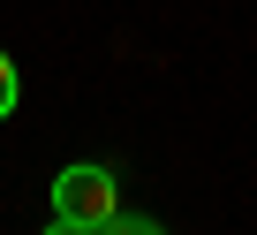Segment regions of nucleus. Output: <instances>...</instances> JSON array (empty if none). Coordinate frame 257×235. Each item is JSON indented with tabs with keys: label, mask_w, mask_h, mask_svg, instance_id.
I'll use <instances>...</instances> for the list:
<instances>
[{
	"label": "nucleus",
	"mask_w": 257,
	"mask_h": 235,
	"mask_svg": "<svg viewBox=\"0 0 257 235\" xmlns=\"http://www.w3.org/2000/svg\"><path fill=\"white\" fill-rule=\"evenodd\" d=\"M121 212V182H113V167H61L53 175V220H76V227H106Z\"/></svg>",
	"instance_id": "1"
},
{
	"label": "nucleus",
	"mask_w": 257,
	"mask_h": 235,
	"mask_svg": "<svg viewBox=\"0 0 257 235\" xmlns=\"http://www.w3.org/2000/svg\"><path fill=\"white\" fill-rule=\"evenodd\" d=\"M98 235H167V227H159L152 212H113V220H106Z\"/></svg>",
	"instance_id": "2"
},
{
	"label": "nucleus",
	"mask_w": 257,
	"mask_h": 235,
	"mask_svg": "<svg viewBox=\"0 0 257 235\" xmlns=\"http://www.w3.org/2000/svg\"><path fill=\"white\" fill-rule=\"evenodd\" d=\"M16 99H23V76H16V61H8V46H0V122L16 114Z\"/></svg>",
	"instance_id": "3"
},
{
	"label": "nucleus",
	"mask_w": 257,
	"mask_h": 235,
	"mask_svg": "<svg viewBox=\"0 0 257 235\" xmlns=\"http://www.w3.org/2000/svg\"><path fill=\"white\" fill-rule=\"evenodd\" d=\"M46 235H98V227H76V220H53Z\"/></svg>",
	"instance_id": "4"
}]
</instances>
